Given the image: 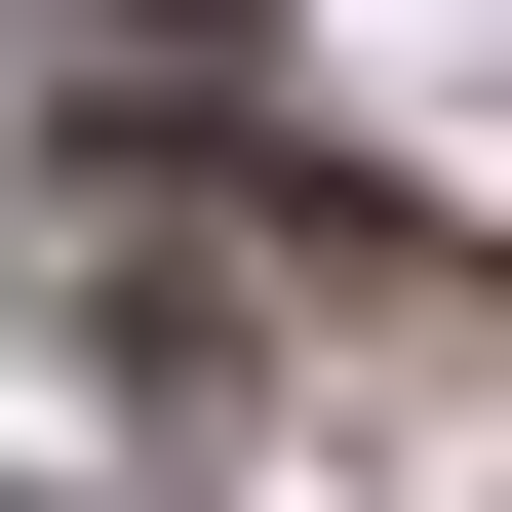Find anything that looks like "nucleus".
Returning a JSON list of instances; mask_svg holds the SVG:
<instances>
[{
	"label": "nucleus",
	"instance_id": "1",
	"mask_svg": "<svg viewBox=\"0 0 512 512\" xmlns=\"http://www.w3.org/2000/svg\"><path fill=\"white\" fill-rule=\"evenodd\" d=\"M79 40H237V0H79Z\"/></svg>",
	"mask_w": 512,
	"mask_h": 512
}]
</instances>
